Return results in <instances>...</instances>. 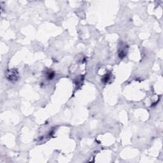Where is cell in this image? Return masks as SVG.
<instances>
[{
  "label": "cell",
  "mask_w": 163,
  "mask_h": 163,
  "mask_svg": "<svg viewBox=\"0 0 163 163\" xmlns=\"http://www.w3.org/2000/svg\"><path fill=\"white\" fill-rule=\"evenodd\" d=\"M7 78L11 81H16L18 78V73L15 70H11L7 71Z\"/></svg>",
  "instance_id": "1"
}]
</instances>
